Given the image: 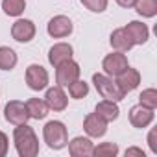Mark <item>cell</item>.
I'll use <instances>...</instances> for the list:
<instances>
[{
  "mask_svg": "<svg viewBox=\"0 0 157 157\" xmlns=\"http://www.w3.org/2000/svg\"><path fill=\"white\" fill-rule=\"evenodd\" d=\"M131 155H139V157H144L146 153H144V150L131 146V148H128V150H126V157H131Z\"/></svg>",
  "mask_w": 157,
  "mask_h": 157,
  "instance_id": "cell-29",
  "label": "cell"
},
{
  "mask_svg": "<svg viewBox=\"0 0 157 157\" xmlns=\"http://www.w3.org/2000/svg\"><path fill=\"white\" fill-rule=\"evenodd\" d=\"M139 104L144 105V107H148V109H153L155 111V107H157V91L153 87L144 89L140 93V96H139Z\"/></svg>",
  "mask_w": 157,
  "mask_h": 157,
  "instance_id": "cell-25",
  "label": "cell"
},
{
  "mask_svg": "<svg viewBox=\"0 0 157 157\" xmlns=\"http://www.w3.org/2000/svg\"><path fill=\"white\" fill-rule=\"evenodd\" d=\"M153 118H155L153 109H148V107H144L140 104H137V105H133L129 109V122H131L133 128H139V129L148 128L153 122Z\"/></svg>",
  "mask_w": 157,
  "mask_h": 157,
  "instance_id": "cell-11",
  "label": "cell"
},
{
  "mask_svg": "<svg viewBox=\"0 0 157 157\" xmlns=\"http://www.w3.org/2000/svg\"><path fill=\"white\" fill-rule=\"evenodd\" d=\"M80 74H82V68L74 59H68L61 65L56 67V83L63 89H67L70 83H74L76 80H80Z\"/></svg>",
  "mask_w": 157,
  "mask_h": 157,
  "instance_id": "cell-4",
  "label": "cell"
},
{
  "mask_svg": "<svg viewBox=\"0 0 157 157\" xmlns=\"http://www.w3.org/2000/svg\"><path fill=\"white\" fill-rule=\"evenodd\" d=\"M93 155H96V157H117L118 155V146L115 142H102V144L94 146Z\"/></svg>",
  "mask_w": 157,
  "mask_h": 157,
  "instance_id": "cell-24",
  "label": "cell"
},
{
  "mask_svg": "<svg viewBox=\"0 0 157 157\" xmlns=\"http://www.w3.org/2000/svg\"><path fill=\"white\" fill-rule=\"evenodd\" d=\"M80 2L93 13H104L107 10L109 0H80Z\"/></svg>",
  "mask_w": 157,
  "mask_h": 157,
  "instance_id": "cell-26",
  "label": "cell"
},
{
  "mask_svg": "<svg viewBox=\"0 0 157 157\" xmlns=\"http://www.w3.org/2000/svg\"><path fill=\"white\" fill-rule=\"evenodd\" d=\"M10 150V139L4 131H0V157H4Z\"/></svg>",
  "mask_w": 157,
  "mask_h": 157,
  "instance_id": "cell-28",
  "label": "cell"
},
{
  "mask_svg": "<svg viewBox=\"0 0 157 157\" xmlns=\"http://www.w3.org/2000/svg\"><path fill=\"white\" fill-rule=\"evenodd\" d=\"M129 67V63H128V57H126V54H122V52H111V54H107L105 57H104V61H102V68H104V74H107V76H111V78H117L120 72H124L126 68Z\"/></svg>",
  "mask_w": 157,
  "mask_h": 157,
  "instance_id": "cell-6",
  "label": "cell"
},
{
  "mask_svg": "<svg viewBox=\"0 0 157 157\" xmlns=\"http://www.w3.org/2000/svg\"><path fill=\"white\" fill-rule=\"evenodd\" d=\"M44 102H46V105H48L50 111H65L67 105H68V98H67L63 87H59V85L46 89Z\"/></svg>",
  "mask_w": 157,
  "mask_h": 157,
  "instance_id": "cell-13",
  "label": "cell"
},
{
  "mask_svg": "<svg viewBox=\"0 0 157 157\" xmlns=\"http://www.w3.org/2000/svg\"><path fill=\"white\" fill-rule=\"evenodd\" d=\"M83 129H85L87 137H91V139H100V137H104V135L107 133V122H105L100 115L89 113V115L85 117V120H83Z\"/></svg>",
  "mask_w": 157,
  "mask_h": 157,
  "instance_id": "cell-12",
  "label": "cell"
},
{
  "mask_svg": "<svg viewBox=\"0 0 157 157\" xmlns=\"http://www.w3.org/2000/svg\"><path fill=\"white\" fill-rule=\"evenodd\" d=\"M26 83L32 91H43L48 87V82H50V76H48V70L43 67V65H30L26 68Z\"/></svg>",
  "mask_w": 157,
  "mask_h": 157,
  "instance_id": "cell-5",
  "label": "cell"
},
{
  "mask_svg": "<svg viewBox=\"0 0 157 157\" xmlns=\"http://www.w3.org/2000/svg\"><path fill=\"white\" fill-rule=\"evenodd\" d=\"M74 30V24L72 21L67 17V15H56L48 21L46 24V32L50 37L54 39H63V37H68Z\"/></svg>",
  "mask_w": 157,
  "mask_h": 157,
  "instance_id": "cell-7",
  "label": "cell"
},
{
  "mask_svg": "<svg viewBox=\"0 0 157 157\" xmlns=\"http://www.w3.org/2000/svg\"><path fill=\"white\" fill-rule=\"evenodd\" d=\"M35 24L30 19H17L11 26V37L17 43H30L35 37Z\"/></svg>",
  "mask_w": 157,
  "mask_h": 157,
  "instance_id": "cell-9",
  "label": "cell"
},
{
  "mask_svg": "<svg viewBox=\"0 0 157 157\" xmlns=\"http://www.w3.org/2000/svg\"><path fill=\"white\" fill-rule=\"evenodd\" d=\"M26 107H28V115H30V118H35V120H43V118H46V115H48V105H46V102L43 100V98H30L28 102H26Z\"/></svg>",
  "mask_w": 157,
  "mask_h": 157,
  "instance_id": "cell-19",
  "label": "cell"
},
{
  "mask_svg": "<svg viewBox=\"0 0 157 157\" xmlns=\"http://www.w3.org/2000/svg\"><path fill=\"white\" fill-rule=\"evenodd\" d=\"M133 8L140 17L153 19L157 15V0H137Z\"/></svg>",
  "mask_w": 157,
  "mask_h": 157,
  "instance_id": "cell-21",
  "label": "cell"
},
{
  "mask_svg": "<svg viewBox=\"0 0 157 157\" xmlns=\"http://www.w3.org/2000/svg\"><path fill=\"white\" fill-rule=\"evenodd\" d=\"M4 117L10 124L13 126H19V124H26L30 120V115H28V107L24 102H19V100H11L6 104L4 107Z\"/></svg>",
  "mask_w": 157,
  "mask_h": 157,
  "instance_id": "cell-8",
  "label": "cell"
},
{
  "mask_svg": "<svg viewBox=\"0 0 157 157\" xmlns=\"http://www.w3.org/2000/svg\"><path fill=\"white\" fill-rule=\"evenodd\" d=\"M19 63V57L13 48L0 46V70H13Z\"/></svg>",
  "mask_w": 157,
  "mask_h": 157,
  "instance_id": "cell-20",
  "label": "cell"
},
{
  "mask_svg": "<svg viewBox=\"0 0 157 157\" xmlns=\"http://www.w3.org/2000/svg\"><path fill=\"white\" fill-rule=\"evenodd\" d=\"M93 83H94L98 94H100L104 100L120 102V100H124V96H126V94L120 91V87L117 85V82L113 80L111 76H107V74H100V72L93 74Z\"/></svg>",
  "mask_w": 157,
  "mask_h": 157,
  "instance_id": "cell-3",
  "label": "cell"
},
{
  "mask_svg": "<svg viewBox=\"0 0 157 157\" xmlns=\"http://www.w3.org/2000/svg\"><path fill=\"white\" fill-rule=\"evenodd\" d=\"M135 2H137V0H117V4L120 6V8H133L135 6Z\"/></svg>",
  "mask_w": 157,
  "mask_h": 157,
  "instance_id": "cell-30",
  "label": "cell"
},
{
  "mask_svg": "<svg viewBox=\"0 0 157 157\" xmlns=\"http://www.w3.org/2000/svg\"><path fill=\"white\" fill-rule=\"evenodd\" d=\"M96 115H100L107 124L117 120L118 115H120V109H118V102H113V100H102L96 104V109H94Z\"/></svg>",
  "mask_w": 157,
  "mask_h": 157,
  "instance_id": "cell-18",
  "label": "cell"
},
{
  "mask_svg": "<svg viewBox=\"0 0 157 157\" xmlns=\"http://www.w3.org/2000/svg\"><path fill=\"white\" fill-rule=\"evenodd\" d=\"M2 10L10 17H21L26 10V0H2Z\"/></svg>",
  "mask_w": 157,
  "mask_h": 157,
  "instance_id": "cell-22",
  "label": "cell"
},
{
  "mask_svg": "<svg viewBox=\"0 0 157 157\" xmlns=\"http://www.w3.org/2000/svg\"><path fill=\"white\" fill-rule=\"evenodd\" d=\"M124 30L128 32V35H129V39L133 41L135 46H137V44H144V43H148V39H150V30H148V26H146L144 22H140V21H131V22H128V24L124 26Z\"/></svg>",
  "mask_w": 157,
  "mask_h": 157,
  "instance_id": "cell-16",
  "label": "cell"
},
{
  "mask_svg": "<svg viewBox=\"0 0 157 157\" xmlns=\"http://www.w3.org/2000/svg\"><path fill=\"white\" fill-rule=\"evenodd\" d=\"M109 43H111L113 50H117V52H122V54L129 52V50L135 46V44H133V41L129 39V35H128V32H126L124 28H117V30L111 33V37H109Z\"/></svg>",
  "mask_w": 157,
  "mask_h": 157,
  "instance_id": "cell-17",
  "label": "cell"
},
{
  "mask_svg": "<svg viewBox=\"0 0 157 157\" xmlns=\"http://www.w3.org/2000/svg\"><path fill=\"white\" fill-rule=\"evenodd\" d=\"M67 89H68L70 98H74V100H82V98H85V96L89 94V83L83 82V80H76V82L70 83Z\"/></svg>",
  "mask_w": 157,
  "mask_h": 157,
  "instance_id": "cell-23",
  "label": "cell"
},
{
  "mask_svg": "<svg viewBox=\"0 0 157 157\" xmlns=\"http://www.w3.org/2000/svg\"><path fill=\"white\" fill-rule=\"evenodd\" d=\"M72 56H74L72 44H68V43H56V44L48 50V63L56 68L57 65H61V63L72 59Z\"/></svg>",
  "mask_w": 157,
  "mask_h": 157,
  "instance_id": "cell-14",
  "label": "cell"
},
{
  "mask_svg": "<svg viewBox=\"0 0 157 157\" xmlns=\"http://www.w3.org/2000/svg\"><path fill=\"white\" fill-rule=\"evenodd\" d=\"M43 139L50 150H63L68 144V131L61 120H50L43 128Z\"/></svg>",
  "mask_w": 157,
  "mask_h": 157,
  "instance_id": "cell-2",
  "label": "cell"
},
{
  "mask_svg": "<svg viewBox=\"0 0 157 157\" xmlns=\"http://www.w3.org/2000/svg\"><path fill=\"white\" fill-rule=\"evenodd\" d=\"M115 82H117V85L120 87V91H122L124 94H128V93H131V91H135V89L139 87V83H140V72H139L137 68L128 67L124 72H120V74L115 78Z\"/></svg>",
  "mask_w": 157,
  "mask_h": 157,
  "instance_id": "cell-10",
  "label": "cell"
},
{
  "mask_svg": "<svg viewBox=\"0 0 157 157\" xmlns=\"http://www.w3.org/2000/svg\"><path fill=\"white\" fill-rule=\"evenodd\" d=\"M148 146L151 150V153L157 155V128H151L148 133Z\"/></svg>",
  "mask_w": 157,
  "mask_h": 157,
  "instance_id": "cell-27",
  "label": "cell"
},
{
  "mask_svg": "<svg viewBox=\"0 0 157 157\" xmlns=\"http://www.w3.org/2000/svg\"><path fill=\"white\" fill-rule=\"evenodd\" d=\"M15 150L21 157H35L39 153V139L28 124H19L13 131Z\"/></svg>",
  "mask_w": 157,
  "mask_h": 157,
  "instance_id": "cell-1",
  "label": "cell"
},
{
  "mask_svg": "<svg viewBox=\"0 0 157 157\" xmlns=\"http://www.w3.org/2000/svg\"><path fill=\"white\" fill-rule=\"evenodd\" d=\"M67 146L72 157H91L94 150V142L91 140V137H74L72 140H68Z\"/></svg>",
  "mask_w": 157,
  "mask_h": 157,
  "instance_id": "cell-15",
  "label": "cell"
}]
</instances>
